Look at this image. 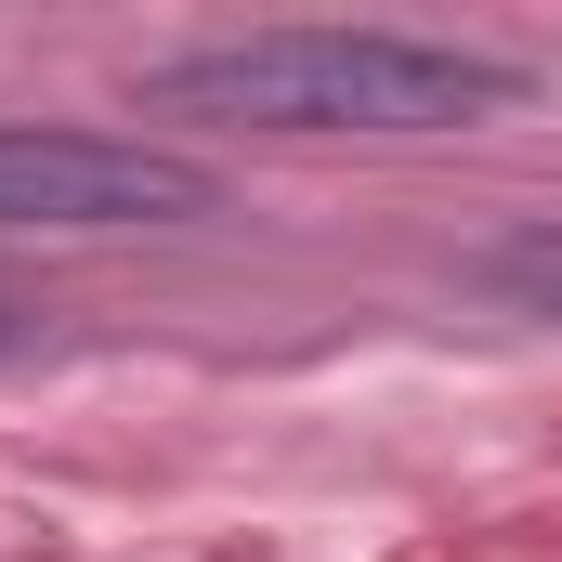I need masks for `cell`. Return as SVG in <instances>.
Masks as SVG:
<instances>
[{
	"instance_id": "6da1fadb",
	"label": "cell",
	"mask_w": 562,
	"mask_h": 562,
	"mask_svg": "<svg viewBox=\"0 0 562 562\" xmlns=\"http://www.w3.org/2000/svg\"><path fill=\"white\" fill-rule=\"evenodd\" d=\"M144 105H196L236 132H471L537 105V79L510 53L419 40V26H249V40H196L170 66H144Z\"/></svg>"
},
{
	"instance_id": "7a4b0ae2",
	"label": "cell",
	"mask_w": 562,
	"mask_h": 562,
	"mask_svg": "<svg viewBox=\"0 0 562 562\" xmlns=\"http://www.w3.org/2000/svg\"><path fill=\"white\" fill-rule=\"evenodd\" d=\"M223 183L144 132H0V223L119 236V223H210Z\"/></svg>"
},
{
	"instance_id": "3957f363",
	"label": "cell",
	"mask_w": 562,
	"mask_h": 562,
	"mask_svg": "<svg viewBox=\"0 0 562 562\" xmlns=\"http://www.w3.org/2000/svg\"><path fill=\"white\" fill-rule=\"evenodd\" d=\"M471 276L497 288L510 314H550V327H562V223H510V236H484Z\"/></svg>"
},
{
	"instance_id": "277c9868",
	"label": "cell",
	"mask_w": 562,
	"mask_h": 562,
	"mask_svg": "<svg viewBox=\"0 0 562 562\" xmlns=\"http://www.w3.org/2000/svg\"><path fill=\"white\" fill-rule=\"evenodd\" d=\"M0 340H13V314H0Z\"/></svg>"
}]
</instances>
